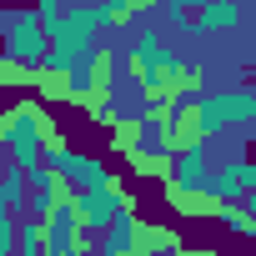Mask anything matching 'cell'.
<instances>
[{
	"label": "cell",
	"mask_w": 256,
	"mask_h": 256,
	"mask_svg": "<svg viewBox=\"0 0 256 256\" xmlns=\"http://www.w3.org/2000/svg\"><path fill=\"white\" fill-rule=\"evenodd\" d=\"M211 196H216V201H241V196H246L241 176H236L226 161H221V166H211Z\"/></svg>",
	"instance_id": "cell-12"
},
{
	"label": "cell",
	"mask_w": 256,
	"mask_h": 256,
	"mask_svg": "<svg viewBox=\"0 0 256 256\" xmlns=\"http://www.w3.org/2000/svg\"><path fill=\"white\" fill-rule=\"evenodd\" d=\"M246 50H251V60H256V26H251V36H246Z\"/></svg>",
	"instance_id": "cell-16"
},
{
	"label": "cell",
	"mask_w": 256,
	"mask_h": 256,
	"mask_svg": "<svg viewBox=\"0 0 256 256\" xmlns=\"http://www.w3.org/2000/svg\"><path fill=\"white\" fill-rule=\"evenodd\" d=\"M236 206H241V211H246V216H251V221H256V191H246V196H241V201H236Z\"/></svg>",
	"instance_id": "cell-14"
},
{
	"label": "cell",
	"mask_w": 256,
	"mask_h": 256,
	"mask_svg": "<svg viewBox=\"0 0 256 256\" xmlns=\"http://www.w3.org/2000/svg\"><path fill=\"white\" fill-rule=\"evenodd\" d=\"M76 211H80L86 231H90V236H100L116 216L136 211V196L126 191L120 181H106V186H80V191H76Z\"/></svg>",
	"instance_id": "cell-4"
},
{
	"label": "cell",
	"mask_w": 256,
	"mask_h": 256,
	"mask_svg": "<svg viewBox=\"0 0 256 256\" xmlns=\"http://www.w3.org/2000/svg\"><path fill=\"white\" fill-rule=\"evenodd\" d=\"M126 66H131V76H136V86H141V96H146V110H156L171 90H201V86H206V66L176 56V50L161 40L156 26H136L131 50H126Z\"/></svg>",
	"instance_id": "cell-1"
},
{
	"label": "cell",
	"mask_w": 256,
	"mask_h": 256,
	"mask_svg": "<svg viewBox=\"0 0 256 256\" xmlns=\"http://www.w3.org/2000/svg\"><path fill=\"white\" fill-rule=\"evenodd\" d=\"M100 6H106L110 16H120V20H126V10H131V0H100ZM126 26H131V20H126ZM131 30H136V26H131Z\"/></svg>",
	"instance_id": "cell-13"
},
{
	"label": "cell",
	"mask_w": 256,
	"mask_h": 256,
	"mask_svg": "<svg viewBox=\"0 0 256 256\" xmlns=\"http://www.w3.org/2000/svg\"><path fill=\"white\" fill-rule=\"evenodd\" d=\"M30 6H36L40 16H56V10H60V0H30Z\"/></svg>",
	"instance_id": "cell-15"
},
{
	"label": "cell",
	"mask_w": 256,
	"mask_h": 256,
	"mask_svg": "<svg viewBox=\"0 0 256 256\" xmlns=\"http://www.w3.org/2000/svg\"><path fill=\"white\" fill-rule=\"evenodd\" d=\"M40 221H46V246H40V256H76V251L90 246V231H86V221H80V211H76V196H60Z\"/></svg>",
	"instance_id": "cell-5"
},
{
	"label": "cell",
	"mask_w": 256,
	"mask_h": 256,
	"mask_svg": "<svg viewBox=\"0 0 256 256\" xmlns=\"http://www.w3.org/2000/svg\"><path fill=\"white\" fill-rule=\"evenodd\" d=\"M161 186H176V191H211V151H206V141L176 146L171 161H166Z\"/></svg>",
	"instance_id": "cell-6"
},
{
	"label": "cell",
	"mask_w": 256,
	"mask_h": 256,
	"mask_svg": "<svg viewBox=\"0 0 256 256\" xmlns=\"http://www.w3.org/2000/svg\"><path fill=\"white\" fill-rule=\"evenodd\" d=\"M146 251H181V236L171 226H156L146 216H136V231H131V256H146Z\"/></svg>",
	"instance_id": "cell-8"
},
{
	"label": "cell",
	"mask_w": 256,
	"mask_h": 256,
	"mask_svg": "<svg viewBox=\"0 0 256 256\" xmlns=\"http://www.w3.org/2000/svg\"><path fill=\"white\" fill-rule=\"evenodd\" d=\"M40 246H46V221L30 216V211H20L16 216V251L20 256H40Z\"/></svg>",
	"instance_id": "cell-11"
},
{
	"label": "cell",
	"mask_w": 256,
	"mask_h": 256,
	"mask_svg": "<svg viewBox=\"0 0 256 256\" xmlns=\"http://www.w3.org/2000/svg\"><path fill=\"white\" fill-rule=\"evenodd\" d=\"M50 136H60V131H56L46 100L40 96L36 100H16L6 110V126H0V151H6L10 161H20V166H36Z\"/></svg>",
	"instance_id": "cell-2"
},
{
	"label": "cell",
	"mask_w": 256,
	"mask_h": 256,
	"mask_svg": "<svg viewBox=\"0 0 256 256\" xmlns=\"http://www.w3.org/2000/svg\"><path fill=\"white\" fill-rule=\"evenodd\" d=\"M241 26V6L236 0H206L201 10H191L186 30L191 36H221V30H236Z\"/></svg>",
	"instance_id": "cell-7"
},
{
	"label": "cell",
	"mask_w": 256,
	"mask_h": 256,
	"mask_svg": "<svg viewBox=\"0 0 256 256\" xmlns=\"http://www.w3.org/2000/svg\"><path fill=\"white\" fill-rule=\"evenodd\" d=\"M166 206L176 216H191V221H211L216 216V196L211 191H176V186H166Z\"/></svg>",
	"instance_id": "cell-9"
},
{
	"label": "cell",
	"mask_w": 256,
	"mask_h": 256,
	"mask_svg": "<svg viewBox=\"0 0 256 256\" xmlns=\"http://www.w3.org/2000/svg\"><path fill=\"white\" fill-rule=\"evenodd\" d=\"M46 50H50V36H46L40 10H36V6H20L16 26L0 36V56L16 60L20 70H40V66H46Z\"/></svg>",
	"instance_id": "cell-3"
},
{
	"label": "cell",
	"mask_w": 256,
	"mask_h": 256,
	"mask_svg": "<svg viewBox=\"0 0 256 256\" xmlns=\"http://www.w3.org/2000/svg\"><path fill=\"white\" fill-rule=\"evenodd\" d=\"M0 6H6V0H0Z\"/></svg>",
	"instance_id": "cell-17"
},
{
	"label": "cell",
	"mask_w": 256,
	"mask_h": 256,
	"mask_svg": "<svg viewBox=\"0 0 256 256\" xmlns=\"http://www.w3.org/2000/svg\"><path fill=\"white\" fill-rule=\"evenodd\" d=\"M0 201H6L10 211H26V201H30V176H26L20 161L0 166Z\"/></svg>",
	"instance_id": "cell-10"
}]
</instances>
